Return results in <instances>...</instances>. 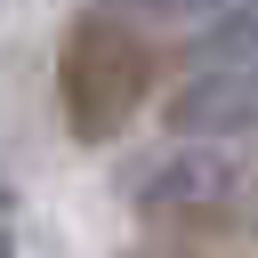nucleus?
<instances>
[{
	"label": "nucleus",
	"instance_id": "obj_2",
	"mask_svg": "<svg viewBox=\"0 0 258 258\" xmlns=\"http://www.w3.org/2000/svg\"><path fill=\"white\" fill-rule=\"evenodd\" d=\"M121 194L161 234H242L258 226V137H177Z\"/></svg>",
	"mask_w": 258,
	"mask_h": 258
},
{
	"label": "nucleus",
	"instance_id": "obj_3",
	"mask_svg": "<svg viewBox=\"0 0 258 258\" xmlns=\"http://www.w3.org/2000/svg\"><path fill=\"white\" fill-rule=\"evenodd\" d=\"M169 137H258V64H185L161 97Z\"/></svg>",
	"mask_w": 258,
	"mask_h": 258
},
{
	"label": "nucleus",
	"instance_id": "obj_4",
	"mask_svg": "<svg viewBox=\"0 0 258 258\" xmlns=\"http://www.w3.org/2000/svg\"><path fill=\"white\" fill-rule=\"evenodd\" d=\"M185 64H258V0H234V8H218V16L194 32Z\"/></svg>",
	"mask_w": 258,
	"mask_h": 258
},
{
	"label": "nucleus",
	"instance_id": "obj_5",
	"mask_svg": "<svg viewBox=\"0 0 258 258\" xmlns=\"http://www.w3.org/2000/svg\"><path fill=\"white\" fill-rule=\"evenodd\" d=\"M113 8H129V16H145V24H210V16L234 8V0H113Z\"/></svg>",
	"mask_w": 258,
	"mask_h": 258
},
{
	"label": "nucleus",
	"instance_id": "obj_1",
	"mask_svg": "<svg viewBox=\"0 0 258 258\" xmlns=\"http://www.w3.org/2000/svg\"><path fill=\"white\" fill-rule=\"evenodd\" d=\"M153 73H161V56L145 40V16L113 8V0H89L56 40V113H64V129L81 145H113L145 113Z\"/></svg>",
	"mask_w": 258,
	"mask_h": 258
}]
</instances>
